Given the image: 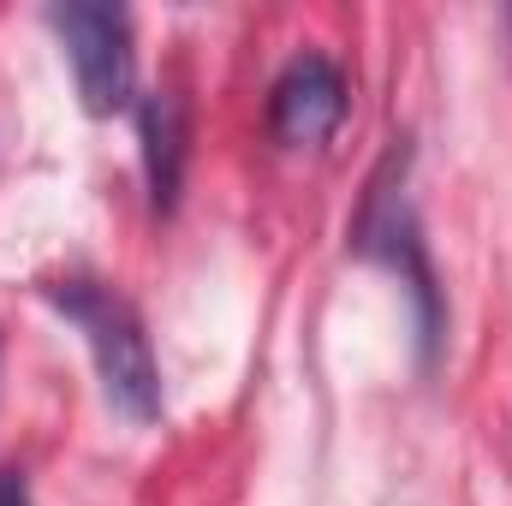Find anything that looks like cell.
I'll return each instance as SVG.
<instances>
[{"mask_svg": "<svg viewBox=\"0 0 512 506\" xmlns=\"http://www.w3.org/2000/svg\"><path fill=\"white\" fill-rule=\"evenodd\" d=\"M42 292L84 334L108 405L126 423H155L161 417V370H155V352H149V334H143L137 310H131L120 292H108L102 280H54Z\"/></svg>", "mask_w": 512, "mask_h": 506, "instance_id": "1", "label": "cell"}, {"mask_svg": "<svg viewBox=\"0 0 512 506\" xmlns=\"http://www.w3.org/2000/svg\"><path fill=\"white\" fill-rule=\"evenodd\" d=\"M48 24H54V36L66 42V60H72V78H78L84 108H90L96 120L131 108L137 54H131V12L126 6L66 0V6L48 12Z\"/></svg>", "mask_w": 512, "mask_h": 506, "instance_id": "2", "label": "cell"}, {"mask_svg": "<svg viewBox=\"0 0 512 506\" xmlns=\"http://www.w3.org/2000/svg\"><path fill=\"white\" fill-rule=\"evenodd\" d=\"M346 120V78L328 54H298L274 78L268 96V131L286 149H322Z\"/></svg>", "mask_w": 512, "mask_h": 506, "instance_id": "3", "label": "cell"}, {"mask_svg": "<svg viewBox=\"0 0 512 506\" xmlns=\"http://www.w3.org/2000/svg\"><path fill=\"white\" fill-rule=\"evenodd\" d=\"M137 131H143V173H149V197L155 209L167 215L179 203V185H185V102L173 90H155L143 96L137 108Z\"/></svg>", "mask_w": 512, "mask_h": 506, "instance_id": "4", "label": "cell"}, {"mask_svg": "<svg viewBox=\"0 0 512 506\" xmlns=\"http://www.w3.org/2000/svg\"><path fill=\"white\" fill-rule=\"evenodd\" d=\"M0 506H30V483H24V471H0Z\"/></svg>", "mask_w": 512, "mask_h": 506, "instance_id": "5", "label": "cell"}]
</instances>
